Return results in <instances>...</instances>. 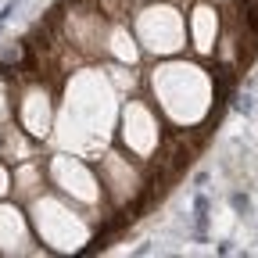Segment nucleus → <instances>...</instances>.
I'll return each instance as SVG.
<instances>
[{"mask_svg": "<svg viewBox=\"0 0 258 258\" xmlns=\"http://www.w3.org/2000/svg\"><path fill=\"white\" fill-rule=\"evenodd\" d=\"M237 111H240V115H251V111H254L251 97H237Z\"/></svg>", "mask_w": 258, "mask_h": 258, "instance_id": "7ed1b4c3", "label": "nucleus"}, {"mask_svg": "<svg viewBox=\"0 0 258 258\" xmlns=\"http://www.w3.org/2000/svg\"><path fill=\"white\" fill-rule=\"evenodd\" d=\"M208 198L205 194H198V198H194V212H198V237H205V230H208Z\"/></svg>", "mask_w": 258, "mask_h": 258, "instance_id": "f257e3e1", "label": "nucleus"}, {"mask_svg": "<svg viewBox=\"0 0 258 258\" xmlns=\"http://www.w3.org/2000/svg\"><path fill=\"white\" fill-rule=\"evenodd\" d=\"M230 208H233V212H247V208H251V198H247V194H240V190H233V194H230Z\"/></svg>", "mask_w": 258, "mask_h": 258, "instance_id": "f03ea898", "label": "nucleus"}]
</instances>
